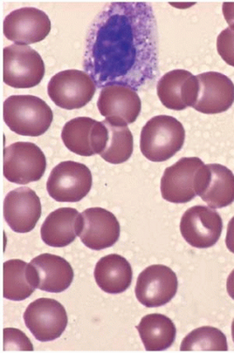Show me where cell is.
Instances as JSON below:
<instances>
[{"mask_svg": "<svg viewBox=\"0 0 234 353\" xmlns=\"http://www.w3.org/2000/svg\"><path fill=\"white\" fill-rule=\"evenodd\" d=\"M96 88L95 83L87 72L67 70L52 77L47 90L54 105L74 110L87 105L95 95Z\"/></svg>", "mask_w": 234, "mask_h": 353, "instance_id": "52a82bcc", "label": "cell"}, {"mask_svg": "<svg viewBox=\"0 0 234 353\" xmlns=\"http://www.w3.org/2000/svg\"><path fill=\"white\" fill-rule=\"evenodd\" d=\"M218 54L226 63L234 67V30L231 28L221 31L217 41Z\"/></svg>", "mask_w": 234, "mask_h": 353, "instance_id": "83f0119b", "label": "cell"}, {"mask_svg": "<svg viewBox=\"0 0 234 353\" xmlns=\"http://www.w3.org/2000/svg\"><path fill=\"white\" fill-rule=\"evenodd\" d=\"M108 129L107 142L100 157L106 162L119 165L127 162L134 153V136L127 124L104 119Z\"/></svg>", "mask_w": 234, "mask_h": 353, "instance_id": "d4e9b609", "label": "cell"}, {"mask_svg": "<svg viewBox=\"0 0 234 353\" xmlns=\"http://www.w3.org/2000/svg\"><path fill=\"white\" fill-rule=\"evenodd\" d=\"M222 12L228 26L231 30H234V2H224Z\"/></svg>", "mask_w": 234, "mask_h": 353, "instance_id": "f1b7e54d", "label": "cell"}, {"mask_svg": "<svg viewBox=\"0 0 234 353\" xmlns=\"http://www.w3.org/2000/svg\"><path fill=\"white\" fill-rule=\"evenodd\" d=\"M83 215L74 208H61L51 212L41 228V239L52 248H65L80 236Z\"/></svg>", "mask_w": 234, "mask_h": 353, "instance_id": "ffe728a7", "label": "cell"}, {"mask_svg": "<svg viewBox=\"0 0 234 353\" xmlns=\"http://www.w3.org/2000/svg\"><path fill=\"white\" fill-rule=\"evenodd\" d=\"M94 277L100 290L109 294H120L131 287L134 272L124 256L111 254L96 264Z\"/></svg>", "mask_w": 234, "mask_h": 353, "instance_id": "7402d4cb", "label": "cell"}, {"mask_svg": "<svg viewBox=\"0 0 234 353\" xmlns=\"http://www.w3.org/2000/svg\"><path fill=\"white\" fill-rule=\"evenodd\" d=\"M184 139L186 132L178 119L171 116H156L140 132V152L152 162H165L181 150Z\"/></svg>", "mask_w": 234, "mask_h": 353, "instance_id": "3957f363", "label": "cell"}, {"mask_svg": "<svg viewBox=\"0 0 234 353\" xmlns=\"http://www.w3.org/2000/svg\"><path fill=\"white\" fill-rule=\"evenodd\" d=\"M204 163L198 157H184L166 168L161 178V196L171 203L191 201L197 196L200 170Z\"/></svg>", "mask_w": 234, "mask_h": 353, "instance_id": "9c48e42d", "label": "cell"}, {"mask_svg": "<svg viewBox=\"0 0 234 353\" xmlns=\"http://www.w3.org/2000/svg\"><path fill=\"white\" fill-rule=\"evenodd\" d=\"M45 66L41 54L28 46L12 44L3 50V81L14 88L36 87L43 79Z\"/></svg>", "mask_w": 234, "mask_h": 353, "instance_id": "277c9868", "label": "cell"}, {"mask_svg": "<svg viewBox=\"0 0 234 353\" xmlns=\"http://www.w3.org/2000/svg\"><path fill=\"white\" fill-rule=\"evenodd\" d=\"M222 230V218L210 207H191L182 216L181 234L195 248L214 246L220 240Z\"/></svg>", "mask_w": 234, "mask_h": 353, "instance_id": "7c38bea8", "label": "cell"}, {"mask_svg": "<svg viewBox=\"0 0 234 353\" xmlns=\"http://www.w3.org/2000/svg\"><path fill=\"white\" fill-rule=\"evenodd\" d=\"M98 108L106 119L127 125L136 121L142 109V102L137 92L131 88L111 85L101 90Z\"/></svg>", "mask_w": 234, "mask_h": 353, "instance_id": "ac0fdd59", "label": "cell"}, {"mask_svg": "<svg viewBox=\"0 0 234 353\" xmlns=\"http://www.w3.org/2000/svg\"><path fill=\"white\" fill-rule=\"evenodd\" d=\"M30 264L37 276L38 289L43 292H63L74 281V269L61 256L41 254L33 259Z\"/></svg>", "mask_w": 234, "mask_h": 353, "instance_id": "44dd1931", "label": "cell"}, {"mask_svg": "<svg viewBox=\"0 0 234 353\" xmlns=\"http://www.w3.org/2000/svg\"><path fill=\"white\" fill-rule=\"evenodd\" d=\"M199 92L195 110L204 114L225 112L234 103V84L227 75L207 72L197 75Z\"/></svg>", "mask_w": 234, "mask_h": 353, "instance_id": "2e32d148", "label": "cell"}, {"mask_svg": "<svg viewBox=\"0 0 234 353\" xmlns=\"http://www.w3.org/2000/svg\"><path fill=\"white\" fill-rule=\"evenodd\" d=\"M226 245L231 253L234 254V217L228 222L227 235H226Z\"/></svg>", "mask_w": 234, "mask_h": 353, "instance_id": "f546056e", "label": "cell"}, {"mask_svg": "<svg viewBox=\"0 0 234 353\" xmlns=\"http://www.w3.org/2000/svg\"><path fill=\"white\" fill-rule=\"evenodd\" d=\"M181 352H227V337L215 327L195 329L182 341Z\"/></svg>", "mask_w": 234, "mask_h": 353, "instance_id": "484cf974", "label": "cell"}, {"mask_svg": "<svg viewBox=\"0 0 234 353\" xmlns=\"http://www.w3.org/2000/svg\"><path fill=\"white\" fill-rule=\"evenodd\" d=\"M157 92L161 103L171 110H184L196 103L199 82L197 77L186 70H173L163 75Z\"/></svg>", "mask_w": 234, "mask_h": 353, "instance_id": "d6986e66", "label": "cell"}, {"mask_svg": "<svg viewBox=\"0 0 234 353\" xmlns=\"http://www.w3.org/2000/svg\"><path fill=\"white\" fill-rule=\"evenodd\" d=\"M5 123L15 134L40 137L53 123L54 114L43 99L32 95H14L3 103Z\"/></svg>", "mask_w": 234, "mask_h": 353, "instance_id": "7a4b0ae2", "label": "cell"}, {"mask_svg": "<svg viewBox=\"0 0 234 353\" xmlns=\"http://www.w3.org/2000/svg\"><path fill=\"white\" fill-rule=\"evenodd\" d=\"M92 173L84 163L65 161L51 171L46 188L57 202H78L92 188Z\"/></svg>", "mask_w": 234, "mask_h": 353, "instance_id": "8992f818", "label": "cell"}, {"mask_svg": "<svg viewBox=\"0 0 234 353\" xmlns=\"http://www.w3.org/2000/svg\"><path fill=\"white\" fill-rule=\"evenodd\" d=\"M197 196L212 209H222L234 202V174L225 165H204L200 170Z\"/></svg>", "mask_w": 234, "mask_h": 353, "instance_id": "9a60e30c", "label": "cell"}, {"mask_svg": "<svg viewBox=\"0 0 234 353\" xmlns=\"http://www.w3.org/2000/svg\"><path fill=\"white\" fill-rule=\"evenodd\" d=\"M23 321L36 339L49 342L62 336L69 319L66 309L61 303L49 298H41L28 306Z\"/></svg>", "mask_w": 234, "mask_h": 353, "instance_id": "ba28073f", "label": "cell"}, {"mask_svg": "<svg viewBox=\"0 0 234 353\" xmlns=\"http://www.w3.org/2000/svg\"><path fill=\"white\" fill-rule=\"evenodd\" d=\"M4 352L19 350V352H33V345L30 339L20 330L5 328L3 331Z\"/></svg>", "mask_w": 234, "mask_h": 353, "instance_id": "4316f807", "label": "cell"}, {"mask_svg": "<svg viewBox=\"0 0 234 353\" xmlns=\"http://www.w3.org/2000/svg\"><path fill=\"white\" fill-rule=\"evenodd\" d=\"M108 129L103 121L80 117L67 121L61 132L65 146L81 157L101 154L107 142Z\"/></svg>", "mask_w": 234, "mask_h": 353, "instance_id": "30bf717a", "label": "cell"}, {"mask_svg": "<svg viewBox=\"0 0 234 353\" xmlns=\"http://www.w3.org/2000/svg\"><path fill=\"white\" fill-rule=\"evenodd\" d=\"M178 290V276L170 267L151 265L139 274L135 295L147 307H160L170 303Z\"/></svg>", "mask_w": 234, "mask_h": 353, "instance_id": "8fae6325", "label": "cell"}, {"mask_svg": "<svg viewBox=\"0 0 234 353\" xmlns=\"http://www.w3.org/2000/svg\"><path fill=\"white\" fill-rule=\"evenodd\" d=\"M47 160L43 150L31 142H17L4 149L3 175L17 184L40 181L45 173Z\"/></svg>", "mask_w": 234, "mask_h": 353, "instance_id": "5b68a950", "label": "cell"}, {"mask_svg": "<svg viewBox=\"0 0 234 353\" xmlns=\"http://www.w3.org/2000/svg\"><path fill=\"white\" fill-rule=\"evenodd\" d=\"M80 239L87 248L100 251L116 245L120 237V224L114 214L103 208H90L82 212Z\"/></svg>", "mask_w": 234, "mask_h": 353, "instance_id": "e0dca14e", "label": "cell"}, {"mask_svg": "<svg viewBox=\"0 0 234 353\" xmlns=\"http://www.w3.org/2000/svg\"><path fill=\"white\" fill-rule=\"evenodd\" d=\"M231 334H233V339L234 342V319L233 321V324H231Z\"/></svg>", "mask_w": 234, "mask_h": 353, "instance_id": "1f68e13d", "label": "cell"}, {"mask_svg": "<svg viewBox=\"0 0 234 353\" xmlns=\"http://www.w3.org/2000/svg\"><path fill=\"white\" fill-rule=\"evenodd\" d=\"M85 72L98 88L111 85L142 90L158 72V28L147 2H111L88 30Z\"/></svg>", "mask_w": 234, "mask_h": 353, "instance_id": "6da1fadb", "label": "cell"}, {"mask_svg": "<svg viewBox=\"0 0 234 353\" xmlns=\"http://www.w3.org/2000/svg\"><path fill=\"white\" fill-rule=\"evenodd\" d=\"M38 289L37 276L32 265L21 259H10L3 264V297L23 301Z\"/></svg>", "mask_w": 234, "mask_h": 353, "instance_id": "603a6c76", "label": "cell"}, {"mask_svg": "<svg viewBox=\"0 0 234 353\" xmlns=\"http://www.w3.org/2000/svg\"><path fill=\"white\" fill-rule=\"evenodd\" d=\"M136 329L147 352H162L173 346L176 341V325L162 314L145 316Z\"/></svg>", "mask_w": 234, "mask_h": 353, "instance_id": "cb8c5ba5", "label": "cell"}, {"mask_svg": "<svg viewBox=\"0 0 234 353\" xmlns=\"http://www.w3.org/2000/svg\"><path fill=\"white\" fill-rule=\"evenodd\" d=\"M3 215L8 225L14 232H30L41 216L40 197L28 187L14 189L5 197Z\"/></svg>", "mask_w": 234, "mask_h": 353, "instance_id": "5bb4252c", "label": "cell"}, {"mask_svg": "<svg viewBox=\"0 0 234 353\" xmlns=\"http://www.w3.org/2000/svg\"><path fill=\"white\" fill-rule=\"evenodd\" d=\"M227 292L231 299L234 300V270L228 277Z\"/></svg>", "mask_w": 234, "mask_h": 353, "instance_id": "4dcf8cb0", "label": "cell"}, {"mask_svg": "<svg viewBox=\"0 0 234 353\" xmlns=\"http://www.w3.org/2000/svg\"><path fill=\"white\" fill-rule=\"evenodd\" d=\"M51 31L48 15L37 8L25 7L15 10L5 17V37L15 44L28 46L43 41Z\"/></svg>", "mask_w": 234, "mask_h": 353, "instance_id": "4fadbf2b", "label": "cell"}]
</instances>
